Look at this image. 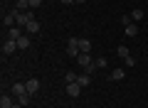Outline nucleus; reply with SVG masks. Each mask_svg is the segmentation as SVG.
<instances>
[{"instance_id": "nucleus-1", "label": "nucleus", "mask_w": 148, "mask_h": 108, "mask_svg": "<svg viewBox=\"0 0 148 108\" xmlns=\"http://www.w3.org/2000/svg\"><path fill=\"white\" fill-rule=\"evenodd\" d=\"M32 20H35V15H32V12H27V10H15V25H17V27H22V30H25L27 22H32Z\"/></svg>"}, {"instance_id": "nucleus-2", "label": "nucleus", "mask_w": 148, "mask_h": 108, "mask_svg": "<svg viewBox=\"0 0 148 108\" xmlns=\"http://www.w3.org/2000/svg\"><path fill=\"white\" fill-rule=\"evenodd\" d=\"M67 54L69 57H79L82 54V49H79V37H69V42H67Z\"/></svg>"}, {"instance_id": "nucleus-3", "label": "nucleus", "mask_w": 148, "mask_h": 108, "mask_svg": "<svg viewBox=\"0 0 148 108\" xmlns=\"http://www.w3.org/2000/svg\"><path fill=\"white\" fill-rule=\"evenodd\" d=\"M64 93H67V96H72V98H77V96L82 93V86H79L77 81H74V84H67V86H64Z\"/></svg>"}, {"instance_id": "nucleus-4", "label": "nucleus", "mask_w": 148, "mask_h": 108, "mask_svg": "<svg viewBox=\"0 0 148 108\" xmlns=\"http://www.w3.org/2000/svg\"><path fill=\"white\" fill-rule=\"evenodd\" d=\"M5 37H8V39H15V42H17V39L22 37V27L15 25V27H10V30H5Z\"/></svg>"}, {"instance_id": "nucleus-5", "label": "nucleus", "mask_w": 148, "mask_h": 108, "mask_svg": "<svg viewBox=\"0 0 148 108\" xmlns=\"http://www.w3.org/2000/svg\"><path fill=\"white\" fill-rule=\"evenodd\" d=\"M77 62H79L82 64V67H91V64H94V59H91V54H86V52H82V54H79V57H77Z\"/></svg>"}, {"instance_id": "nucleus-6", "label": "nucleus", "mask_w": 148, "mask_h": 108, "mask_svg": "<svg viewBox=\"0 0 148 108\" xmlns=\"http://www.w3.org/2000/svg\"><path fill=\"white\" fill-rule=\"evenodd\" d=\"M15 49H17V42L15 39H5V42H3V54H12Z\"/></svg>"}, {"instance_id": "nucleus-7", "label": "nucleus", "mask_w": 148, "mask_h": 108, "mask_svg": "<svg viewBox=\"0 0 148 108\" xmlns=\"http://www.w3.org/2000/svg\"><path fill=\"white\" fill-rule=\"evenodd\" d=\"M25 86H27V93H30V96L40 91V81H37V79H27V81H25Z\"/></svg>"}, {"instance_id": "nucleus-8", "label": "nucleus", "mask_w": 148, "mask_h": 108, "mask_svg": "<svg viewBox=\"0 0 148 108\" xmlns=\"http://www.w3.org/2000/svg\"><path fill=\"white\" fill-rule=\"evenodd\" d=\"M3 25H5V30L15 27V10H12V12H8V15H3Z\"/></svg>"}, {"instance_id": "nucleus-9", "label": "nucleus", "mask_w": 148, "mask_h": 108, "mask_svg": "<svg viewBox=\"0 0 148 108\" xmlns=\"http://www.w3.org/2000/svg\"><path fill=\"white\" fill-rule=\"evenodd\" d=\"M25 32H27V35H37V32H40V22H37V20H32V22H27V27H25Z\"/></svg>"}, {"instance_id": "nucleus-10", "label": "nucleus", "mask_w": 148, "mask_h": 108, "mask_svg": "<svg viewBox=\"0 0 148 108\" xmlns=\"http://www.w3.org/2000/svg\"><path fill=\"white\" fill-rule=\"evenodd\" d=\"M12 106H15L12 98L8 96V93H3V96H0V108H12Z\"/></svg>"}, {"instance_id": "nucleus-11", "label": "nucleus", "mask_w": 148, "mask_h": 108, "mask_svg": "<svg viewBox=\"0 0 148 108\" xmlns=\"http://www.w3.org/2000/svg\"><path fill=\"white\" fill-rule=\"evenodd\" d=\"M123 32H126V37H136V35H138V27H136V22L126 25V27H123Z\"/></svg>"}, {"instance_id": "nucleus-12", "label": "nucleus", "mask_w": 148, "mask_h": 108, "mask_svg": "<svg viewBox=\"0 0 148 108\" xmlns=\"http://www.w3.org/2000/svg\"><path fill=\"white\" fill-rule=\"evenodd\" d=\"M12 93L15 96H22V93H27V86L25 84H12Z\"/></svg>"}, {"instance_id": "nucleus-13", "label": "nucleus", "mask_w": 148, "mask_h": 108, "mask_svg": "<svg viewBox=\"0 0 148 108\" xmlns=\"http://www.w3.org/2000/svg\"><path fill=\"white\" fill-rule=\"evenodd\" d=\"M109 76H111V81H121V79L126 76V74H123V69H114V71H111Z\"/></svg>"}, {"instance_id": "nucleus-14", "label": "nucleus", "mask_w": 148, "mask_h": 108, "mask_svg": "<svg viewBox=\"0 0 148 108\" xmlns=\"http://www.w3.org/2000/svg\"><path fill=\"white\" fill-rule=\"evenodd\" d=\"M17 49H30V37L22 35L20 39H17Z\"/></svg>"}, {"instance_id": "nucleus-15", "label": "nucleus", "mask_w": 148, "mask_h": 108, "mask_svg": "<svg viewBox=\"0 0 148 108\" xmlns=\"http://www.w3.org/2000/svg\"><path fill=\"white\" fill-rule=\"evenodd\" d=\"M77 84H79L82 88H84V86H89V84H91V76H89V74H82V76L77 79Z\"/></svg>"}, {"instance_id": "nucleus-16", "label": "nucleus", "mask_w": 148, "mask_h": 108, "mask_svg": "<svg viewBox=\"0 0 148 108\" xmlns=\"http://www.w3.org/2000/svg\"><path fill=\"white\" fill-rule=\"evenodd\" d=\"M79 49H82V52H86V54H89V52H91V42H89V39H84V37H82V39H79Z\"/></svg>"}, {"instance_id": "nucleus-17", "label": "nucleus", "mask_w": 148, "mask_h": 108, "mask_svg": "<svg viewBox=\"0 0 148 108\" xmlns=\"http://www.w3.org/2000/svg\"><path fill=\"white\" fill-rule=\"evenodd\" d=\"M131 20H133V22H141V20H143V10H141V7H136V10L131 12Z\"/></svg>"}, {"instance_id": "nucleus-18", "label": "nucleus", "mask_w": 148, "mask_h": 108, "mask_svg": "<svg viewBox=\"0 0 148 108\" xmlns=\"http://www.w3.org/2000/svg\"><path fill=\"white\" fill-rule=\"evenodd\" d=\"M30 7V0H17L15 3V10H27Z\"/></svg>"}, {"instance_id": "nucleus-19", "label": "nucleus", "mask_w": 148, "mask_h": 108, "mask_svg": "<svg viewBox=\"0 0 148 108\" xmlns=\"http://www.w3.org/2000/svg\"><path fill=\"white\" fill-rule=\"evenodd\" d=\"M116 54H119V57H121V59H126L128 54H131V52H128V47H123V44H121V47H119V49H116Z\"/></svg>"}, {"instance_id": "nucleus-20", "label": "nucleus", "mask_w": 148, "mask_h": 108, "mask_svg": "<svg viewBox=\"0 0 148 108\" xmlns=\"http://www.w3.org/2000/svg\"><path fill=\"white\" fill-rule=\"evenodd\" d=\"M94 64H96V69H106V57H99V59H94Z\"/></svg>"}, {"instance_id": "nucleus-21", "label": "nucleus", "mask_w": 148, "mask_h": 108, "mask_svg": "<svg viewBox=\"0 0 148 108\" xmlns=\"http://www.w3.org/2000/svg\"><path fill=\"white\" fill-rule=\"evenodd\" d=\"M77 79H79V76H77V74H72V71H67V74H64V81H67V84H74Z\"/></svg>"}, {"instance_id": "nucleus-22", "label": "nucleus", "mask_w": 148, "mask_h": 108, "mask_svg": "<svg viewBox=\"0 0 148 108\" xmlns=\"http://www.w3.org/2000/svg\"><path fill=\"white\" fill-rule=\"evenodd\" d=\"M17 103H22V106H27V103H30V93H22V96H17Z\"/></svg>"}, {"instance_id": "nucleus-23", "label": "nucleus", "mask_w": 148, "mask_h": 108, "mask_svg": "<svg viewBox=\"0 0 148 108\" xmlns=\"http://www.w3.org/2000/svg\"><path fill=\"white\" fill-rule=\"evenodd\" d=\"M123 62H126V67H136V59H133V57H131V54H128V57H126V59H123Z\"/></svg>"}, {"instance_id": "nucleus-24", "label": "nucleus", "mask_w": 148, "mask_h": 108, "mask_svg": "<svg viewBox=\"0 0 148 108\" xmlns=\"http://www.w3.org/2000/svg\"><path fill=\"white\" fill-rule=\"evenodd\" d=\"M131 22H133V20H131V15H123V17H121V25H123V27L131 25Z\"/></svg>"}, {"instance_id": "nucleus-25", "label": "nucleus", "mask_w": 148, "mask_h": 108, "mask_svg": "<svg viewBox=\"0 0 148 108\" xmlns=\"http://www.w3.org/2000/svg\"><path fill=\"white\" fill-rule=\"evenodd\" d=\"M40 3L42 0H30V7H40Z\"/></svg>"}, {"instance_id": "nucleus-26", "label": "nucleus", "mask_w": 148, "mask_h": 108, "mask_svg": "<svg viewBox=\"0 0 148 108\" xmlns=\"http://www.w3.org/2000/svg\"><path fill=\"white\" fill-rule=\"evenodd\" d=\"M59 3H64V5H72V3H74V0H59Z\"/></svg>"}, {"instance_id": "nucleus-27", "label": "nucleus", "mask_w": 148, "mask_h": 108, "mask_svg": "<svg viewBox=\"0 0 148 108\" xmlns=\"http://www.w3.org/2000/svg\"><path fill=\"white\" fill-rule=\"evenodd\" d=\"M12 108H25V106H22V103H15V106H12Z\"/></svg>"}, {"instance_id": "nucleus-28", "label": "nucleus", "mask_w": 148, "mask_h": 108, "mask_svg": "<svg viewBox=\"0 0 148 108\" xmlns=\"http://www.w3.org/2000/svg\"><path fill=\"white\" fill-rule=\"evenodd\" d=\"M74 3H86V0H74Z\"/></svg>"}]
</instances>
